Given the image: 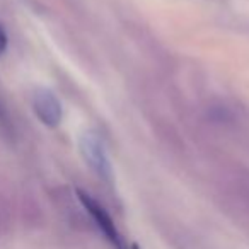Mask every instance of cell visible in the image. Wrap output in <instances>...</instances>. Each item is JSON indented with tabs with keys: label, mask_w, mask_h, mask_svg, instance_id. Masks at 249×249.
<instances>
[{
	"label": "cell",
	"mask_w": 249,
	"mask_h": 249,
	"mask_svg": "<svg viewBox=\"0 0 249 249\" xmlns=\"http://www.w3.org/2000/svg\"><path fill=\"white\" fill-rule=\"evenodd\" d=\"M79 150H80V156L86 160V164L101 179H106V181L111 179V176H113L111 162L107 159L103 140L97 137V133L94 132L82 133L79 139Z\"/></svg>",
	"instance_id": "obj_1"
},
{
	"label": "cell",
	"mask_w": 249,
	"mask_h": 249,
	"mask_svg": "<svg viewBox=\"0 0 249 249\" xmlns=\"http://www.w3.org/2000/svg\"><path fill=\"white\" fill-rule=\"evenodd\" d=\"M77 196H79L82 207L87 210V213H89L90 217H92V220L96 222L99 231L104 234V237H106L113 246H116L118 249H123V239H121V234H120V231H118L116 225H114L113 218H111V215L107 213L106 208H104L99 201L94 200L89 193H86V191H82V190H77Z\"/></svg>",
	"instance_id": "obj_2"
},
{
	"label": "cell",
	"mask_w": 249,
	"mask_h": 249,
	"mask_svg": "<svg viewBox=\"0 0 249 249\" xmlns=\"http://www.w3.org/2000/svg\"><path fill=\"white\" fill-rule=\"evenodd\" d=\"M33 109H35L38 120L41 121L45 126L55 128L58 126L63 116L62 104H60L58 97L52 92L50 89L39 87L33 94Z\"/></svg>",
	"instance_id": "obj_3"
},
{
	"label": "cell",
	"mask_w": 249,
	"mask_h": 249,
	"mask_svg": "<svg viewBox=\"0 0 249 249\" xmlns=\"http://www.w3.org/2000/svg\"><path fill=\"white\" fill-rule=\"evenodd\" d=\"M0 135H11V124H9V120L4 111H2V107H0Z\"/></svg>",
	"instance_id": "obj_4"
},
{
	"label": "cell",
	"mask_w": 249,
	"mask_h": 249,
	"mask_svg": "<svg viewBox=\"0 0 249 249\" xmlns=\"http://www.w3.org/2000/svg\"><path fill=\"white\" fill-rule=\"evenodd\" d=\"M5 48H7V35H5L4 29L0 28V56L5 52Z\"/></svg>",
	"instance_id": "obj_5"
},
{
	"label": "cell",
	"mask_w": 249,
	"mask_h": 249,
	"mask_svg": "<svg viewBox=\"0 0 249 249\" xmlns=\"http://www.w3.org/2000/svg\"><path fill=\"white\" fill-rule=\"evenodd\" d=\"M0 232H2V213H0Z\"/></svg>",
	"instance_id": "obj_6"
}]
</instances>
